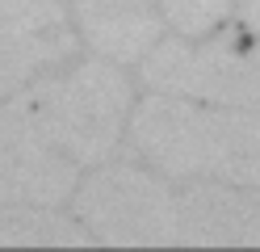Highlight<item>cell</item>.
<instances>
[{"label":"cell","mask_w":260,"mask_h":252,"mask_svg":"<svg viewBox=\"0 0 260 252\" xmlns=\"http://www.w3.org/2000/svg\"><path fill=\"white\" fill-rule=\"evenodd\" d=\"M126 151L168 181L260 185V109L151 93L130 109Z\"/></svg>","instance_id":"obj_1"},{"label":"cell","mask_w":260,"mask_h":252,"mask_svg":"<svg viewBox=\"0 0 260 252\" xmlns=\"http://www.w3.org/2000/svg\"><path fill=\"white\" fill-rule=\"evenodd\" d=\"M17 97L46 130V139L80 168L101 164L122 147L130 109H135L130 76L122 72V63L101 55L59 63L17 89Z\"/></svg>","instance_id":"obj_2"},{"label":"cell","mask_w":260,"mask_h":252,"mask_svg":"<svg viewBox=\"0 0 260 252\" xmlns=\"http://www.w3.org/2000/svg\"><path fill=\"white\" fill-rule=\"evenodd\" d=\"M139 63V80L147 93L260 109V34L243 25L206 42L159 38Z\"/></svg>","instance_id":"obj_3"},{"label":"cell","mask_w":260,"mask_h":252,"mask_svg":"<svg viewBox=\"0 0 260 252\" xmlns=\"http://www.w3.org/2000/svg\"><path fill=\"white\" fill-rule=\"evenodd\" d=\"M72 214L92 244H176L172 181L143 160H101L76 185Z\"/></svg>","instance_id":"obj_4"},{"label":"cell","mask_w":260,"mask_h":252,"mask_svg":"<svg viewBox=\"0 0 260 252\" xmlns=\"http://www.w3.org/2000/svg\"><path fill=\"white\" fill-rule=\"evenodd\" d=\"M80 185V164L46 139L34 114L13 93L0 101V206L34 202V206H63Z\"/></svg>","instance_id":"obj_5"},{"label":"cell","mask_w":260,"mask_h":252,"mask_svg":"<svg viewBox=\"0 0 260 252\" xmlns=\"http://www.w3.org/2000/svg\"><path fill=\"white\" fill-rule=\"evenodd\" d=\"M80 50V30L63 0H42L17 21H0V101L25 89L29 80L72 63Z\"/></svg>","instance_id":"obj_6"},{"label":"cell","mask_w":260,"mask_h":252,"mask_svg":"<svg viewBox=\"0 0 260 252\" xmlns=\"http://www.w3.org/2000/svg\"><path fill=\"white\" fill-rule=\"evenodd\" d=\"M176 244H260V185L181 181Z\"/></svg>","instance_id":"obj_7"},{"label":"cell","mask_w":260,"mask_h":252,"mask_svg":"<svg viewBox=\"0 0 260 252\" xmlns=\"http://www.w3.org/2000/svg\"><path fill=\"white\" fill-rule=\"evenodd\" d=\"M80 42L113 63H139L164 38V13L155 0H72Z\"/></svg>","instance_id":"obj_8"},{"label":"cell","mask_w":260,"mask_h":252,"mask_svg":"<svg viewBox=\"0 0 260 252\" xmlns=\"http://www.w3.org/2000/svg\"><path fill=\"white\" fill-rule=\"evenodd\" d=\"M0 244H92V235L59 206L9 202L0 206Z\"/></svg>","instance_id":"obj_9"},{"label":"cell","mask_w":260,"mask_h":252,"mask_svg":"<svg viewBox=\"0 0 260 252\" xmlns=\"http://www.w3.org/2000/svg\"><path fill=\"white\" fill-rule=\"evenodd\" d=\"M164 21L181 34V38H206L231 17L235 0H155Z\"/></svg>","instance_id":"obj_10"},{"label":"cell","mask_w":260,"mask_h":252,"mask_svg":"<svg viewBox=\"0 0 260 252\" xmlns=\"http://www.w3.org/2000/svg\"><path fill=\"white\" fill-rule=\"evenodd\" d=\"M235 21L243 25V30H252V34H260V0H235Z\"/></svg>","instance_id":"obj_11"},{"label":"cell","mask_w":260,"mask_h":252,"mask_svg":"<svg viewBox=\"0 0 260 252\" xmlns=\"http://www.w3.org/2000/svg\"><path fill=\"white\" fill-rule=\"evenodd\" d=\"M42 0H0V21H17V17L34 13Z\"/></svg>","instance_id":"obj_12"}]
</instances>
